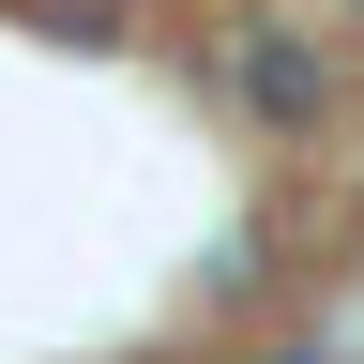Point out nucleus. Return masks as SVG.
Returning <instances> with one entry per match:
<instances>
[{"label": "nucleus", "mask_w": 364, "mask_h": 364, "mask_svg": "<svg viewBox=\"0 0 364 364\" xmlns=\"http://www.w3.org/2000/svg\"><path fill=\"white\" fill-rule=\"evenodd\" d=\"M243 91H258L273 122H318V46L304 31H243Z\"/></svg>", "instance_id": "nucleus-1"}]
</instances>
